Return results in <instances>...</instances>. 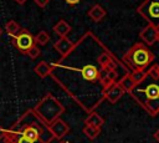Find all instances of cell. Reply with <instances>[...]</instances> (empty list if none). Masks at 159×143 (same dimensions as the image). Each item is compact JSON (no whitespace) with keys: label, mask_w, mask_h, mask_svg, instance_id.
I'll return each mask as SVG.
<instances>
[{"label":"cell","mask_w":159,"mask_h":143,"mask_svg":"<svg viewBox=\"0 0 159 143\" xmlns=\"http://www.w3.org/2000/svg\"><path fill=\"white\" fill-rule=\"evenodd\" d=\"M154 53L145 46V44H134L123 56V61L133 70H143L154 61Z\"/></svg>","instance_id":"3"},{"label":"cell","mask_w":159,"mask_h":143,"mask_svg":"<svg viewBox=\"0 0 159 143\" xmlns=\"http://www.w3.org/2000/svg\"><path fill=\"white\" fill-rule=\"evenodd\" d=\"M34 41H35V44H39V45H41V46H45V45L50 41V35H48L45 30H41V31H39L37 35L34 37Z\"/></svg>","instance_id":"18"},{"label":"cell","mask_w":159,"mask_h":143,"mask_svg":"<svg viewBox=\"0 0 159 143\" xmlns=\"http://www.w3.org/2000/svg\"><path fill=\"white\" fill-rule=\"evenodd\" d=\"M82 132H83V134H84L86 137H88L89 139H96V138L99 136V133H101V128L93 127V126H89V124H84Z\"/></svg>","instance_id":"17"},{"label":"cell","mask_w":159,"mask_h":143,"mask_svg":"<svg viewBox=\"0 0 159 143\" xmlns=\"http://www.w3.org/2000/svg\"><path fill=\"white\" fill-rule=\"evenodd\" d=\"M34 112L36 116L46 124H51L55 119L60 118V116L65 112V107L61 104V102L53 97L51 93H47L34 108Z\"/></svg>","instance_id":"2"},{"label":"cell","mask_w":159,"mask_h":143,"mask_svg":"<svg viewBox=\"0 0 159 143\" xmlns=\"http://www.w3.org/2000/svg\"><path fill=\"white\" fill-rule=\"evenodd\" d=\"M128 93L148 112L149 116L155 117L159 114V80L145 85L143 88L135 86Z\"/></svg>","instance_id":"1"},{"label":"cell","mask_w":159,"mask_h":143,"mask_svg":"<svg viewBox=\"0 0 159 143\" xmlns=\"http://www.w3.org/2000/svg\"><path fill=\"white\" fill-rule=\"evenodd\" d=\"M147 73H148V77H150L153 81L159 80V68H158V65L152 66V67L147 71Z\"/></svg>","instance_id":"20"},{"label":"cell","mask_w":159,"mask_h":143,"mask_svg":"<svg viewBox=\"0 0 159 143\" xmlns=\"http://www.w3.org/2000/svg\"><path fill=\"white\" fill-rule=\"evenodd\" d=\"M153 137H154V139H155V141H157V142L159 143V128H158V129H157V131L154 132V134H153Z\"/></svg>","instance_id":"23"},{"label":"cell","mask_w":159,"mask_h":143,"mask_svg":"<svg viewBox=\"0 0 159 143\" xmlns=\"http://www.w3.org/2000/svg\"><path fill=\"white\" fill-rule=\"evenodd\" d=\"M5 30L10 36H16L20 31H21V26L19 25V22H16L15 20H9L5 25Z\"/></svg>","instance_id":"16"},{"label":"cell","mask_w":159,"mask_h":143,"mask_svg":"<svg viewBox=\"0 0 159 143\" xmlns=\"http://www.w3.org/2000/svg\"><path fill=\"white\" fill-rule=\"evenodd\" d=\"M60 143H67V142H60Z\"/></svg>","instance_id":"28"},{"label":"cell","mask_w":159,"mask_h":143,"mask_svg":"<svg viewBox=\"0 0 159 143\" xmlns=\"http://www.w3.org/2000/svg\"><path fill=\"white\" fill-rule=\"evenodd\" d=\"M84 124H89V126L101 128V127L104 124V119H103L96 111H93V112H91V113L88 114V117L84 119Z\"/></svg>","instance_id":"13"},{"label":"cell","mask_w":159,"mask_h":143,"mask_svg":"<svg viewBox=\"0 0 159 143\" xmlns=\"http://www.w3.org/2000/svg\"><path fill=\"white\" fill-rule=\"evenodd\" d=\"M118 83H119V86H120L125 92H130V91L135 87L134 83H133V81H132V78H130V76H129V72L124 73V76L118 81Z\"/></svg>","instance_id":"15"},{"label":"cell","mask_w":159,"mask_h":143,"mask_svg":"<svg viewBox=\"0 0 159 143\" xmlns=\"http://www.w3.org/2000/svg\"><path fill=\"white\" fill-rule=\"evenodd\" d=\"M81 0H65V2H67L68 5H76V4H78Z\"/></svg>","instance_id":"22"},{"label":"cell","mask_w":159,"mask_h":143,"mask_svg":"<svg viewBox=\"0 0 159 143\" xmlns=\"http://www.w3.org/2000/svg\"><path fill=\"white\" fill-rule=\"evenodd\" d=\"M124 93H125V91L119 86V83H118V82H114L111 87H108V88L104 91V98H106L109 103L114 104V103H117V102L120 99V97H122Z\"/></svg>","instance_id":"7"},{"label":"cell","mask_w":159,"mask_h":143,"mask_svg":"<svg viewBox=\"0 0 159 143\" xmlns=\"http://www.w3.org/2000/svg\"><path fill=\"white\" fill-rule=\"evenodd\" d=\"M157 42H159V27H158V31H157Z\"/></svg>","instance_id":"26"},{"label":"cell","mask_w":159,"mask_h":143,"mask_svg":"<svg viewBox=\"0 0 159 143\" xmlns=\"http://www.w3.org/2000/svg\"><path fill=\"white\" fill-rule=\"evenodd\" d=\"M26 55L30 57V58H32V60H35V58H37L40 55H41V50L36 46V45H32L27 51H26Z\"/></svg>","instance_id":"19"},{"label":"cell","mask_w":159,"mask_h":143,"mask_svg":"<svg viewBox=\"0 0 159 143\" xmlns=\"http://www.w3.org/2000/svg\"><path fill=\"white\" fill-rule=\"evenodd\" d=\"M88 16L94 21V22H99L104 16H106V10L99 5V4H94L89 10H88Z\"/></svg>","instance_id":"11"},{"label":"cell","mask_w":159,"mask_h":143,"mask_svg":"<svg viewBox=\"0 0 159 143\" xmlns=\"http://www.w3.org/2000/svg\"><path fill=\"white\" fill-rule=\"evenodd\" d=\"M14 45L15 47L21 51L22 53H26V51L32 46L35 45V41H34V36L29 32V30H25V29H21V31L14 36Z\"/></svg>","instance_id":"5"},{"label":"cell","mask_w":159,"mask_h":143,"mask_svg":"<svg viewBox=\"0 0 159 143\" xmlns=\"http://www.w3.org/2000/svg\"><path fill=\"white\" fill-rule=\"evenodd\" d=\"M1 34H2V30H1V29H0V35H1Z\"/></svg>","instance_id":"27"},{"label":"cell","mask_w":159,"mask_h":143,"mask_svg":"<svg viewBox=\"0 0 159 143\" xmlns=\"http://www.w3.org/2000/svg\"><path fill=\"white\" fill-rule=\"evenodd\" d=\"M73 46H75V42H72L67 36H66V37H60V39L53 44V48L61 55L60 58L67 56V55L71 52V50L73 48Z\"/></svg>","instance_id":"8"},{"label":"cell","mask_w":159,"mask_h":143,"mask_svg":"<svg viewBox=\"0 0 159 143\" xmlns=\"http://www.w3.org/2000/svg\"><path fill=\"white\" fill-rule=\"evenodd\" d=\"M34 2H35L39 7H46L47 4L50 2V0H34Z\"/></svg>","instance_id":"21"},{"label":"cell","mask_w":159,"mask_h":143,"mask_svg":"<svg viewBox=\"0 0 159 143\" xmlns=\"http://www.w3.org/2000/svg\"><path fill=\"white\" fill-rule=\"evenodd\" d=\"M137 12L149 25L159 27V0H144L137 7Z\"/></svg>","instance_id":"4"},{"label":"cell","mask_w":159,"mask_h":143,"mask_svg":"<svg viewBox=\"0 0 159 143\" xmlns=\"http://www.w3.org/2000/svg\"><path fill=\"white\" fill-rule=\"evenodd\" d=\"M34 71H35V73H36L39 77L45 78V77H47V76L51 75L52 66H51L50 63H47L46 61H41V62H39V63L35 66Z\"/></svg>","instance_id":"12"},{"label":"cell","mask_w":159,"mask_h":143,"mask_svg":"<svg viewBox=\"0 0 159 143\" xmlns=\"http://www.w3.org/2000/svg\"><path fill=\"white\" fill-rule=\"evenodd\" d=\"M157 31H158V27H155V26L148 24V25L140 31L139 37H140V40H142L145 45L150 46V45H153L154 42H157Z\"/></svg>","instance_id":"9"},{"label":"cell","mask_w":159,"mask_h":143,"mask_svg":"<svg viewBox=\"0 0 159 143\" xmlns=\"http://www.w3.org/2000/svg\"><path fill=\"white\" fill-rule=\"evenodd\" d=\"M14 1H15L16 4H19V5H24V4H25L27 0H14Z\"/></svg>","instance_id":"24"},{"label":"cell","mask_w":159,"mask_h":143,"mask_svg":"<svg viewBox=\"0 0 159 143\" xmlns=\"http://www.w3.org/2000/svg\"><path fill=\"white\" fill-rule=\"evenodd\" d=\"M129 76L134 83V86H138L140 83H143L145 81V78L148 77V73L145 71V68L143 70H133L132 72H129Z\"/></svg>","instance_id":"14"},{"label":"cell","mask_w":159,"mask_h":143,"mask_svg":"<svg viewBox=\"0 0 159 143\" xmlns=\"http://www.w3.org/2000/svg\"><path fill=\"white\" fill-rule=\"evenodd\" d=\"M0 131H1V128H0Z\"/></svg>","instance_id":"30"},{"label":"cell","mask_w":159,"mask_h":143,"mask_svg":"<svg viewBox=\"0 0 159 143\" xmlns=\"http://www.w3.org/2000/svg\"><path fill=\"white\" fill-rule=\"evenodd\" d=\"M52 30H53V32H55L56 35H58L60 37H66V36L71 32V25H70L66 20H58V21L53 25Z\"/></svg>","instance_id":"10"},{"label":"cell","mask_w":159,"mask_h":143,"mask_svg":"<svg viewBox=\"0 0 159 143\" xmlns=\"http://www.w3.org/2000/svg\"><path fill=\"white\" fill-rule=\"evenodd\" d=\"M47 128H48V132L51 133V136L53 137V139H62L66 134L70 133V126L61 118L55 119L51 124L47 126Z\"/></svg>","instance_id":"6"},{"label":"cell","mask_w":159,"mask_h":143,"mask_svg":"<svg viewBox=\"0 0 159 143\" xmlns=\"http://www.w3.org/2000/svg\"><path fill=\"white\" fill-rule=\"evenodd\" d=\"M0 142H2V143H10L9 141H6V139H5V138L1 136V131H0Z\"/></svg>","instance_id":"25"},{"label":"cell","mask_w":159,"mask_h":143,"mask_svg":"<svg viewBox=\"0 0 159 143\" xmlns=\"http://www.w3.org/2000/svg\"><path fill=\"white\" fill-rule=\"evenodd\" d=\"M158 68H159V65H158Z\"/></svg>","instance_id":"29"}]
</instances>
